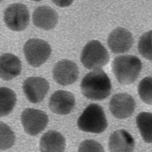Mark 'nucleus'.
Segmentation results:
<instances>
[{
    "mask_svg": "<svg viewBox=\"0 0 152 152\" xmlns=\"http://www.w3.org/2000/svg\"><path fill=\"white\" fill-rule=\"evenodd\" d=\"M81 91L86 97L93 100L104 99L111 91L109 77L101 69L94 70L84 77L81 84Z\"/></svg>",
    "mask_w": 152,
    "mask_h": 152,
    "instance_id": "nucleus-1",
    "label": "nucleus"
},
{
    "mask_svg": "<svg viewBox=\"0 0 152 152\" xmlns=\"http://www.w3.org/2000/svg\"><path fill=\"white\" fill-rule=\"evenodd\" d=\"M140 59L136 56L126 55L120 56L113 61V73L119 83L123 85L132 84L136 80L142 68Z\"/></svg>",
    "mask_w": 152,
    "mask_h": 152,
    "instance_id": "nucleus-2",
    "label": "nucleus"
},
{
    "mask_svg": "<svg viewBox=\"0 0 152 152\" xmlns=\"http://www.w3.org/2000/svg\"><path fill=\"white\" fill-rule=\"evenodd\" d=\"M79 129L84 132L99 134L105 130L108 126L104 111L97 104L88 105L78 120Z\"/></svg>",
    "mask_w": 152,
    "mask_h": 152,
    "instance_id": "nucleus-3",
    "label": "nucleus"
},
{
    "mask_svg": "<svg viewBox=\"0 0 152 152\" xmlns=\"http://www.w3.org/2000/svg\"><path fill=\"white\" fill-rule=\"evenodd\" d=\"M80 60L85 68L94 70L101 69L107 64L110 56L107 49L99 41L93 40L84 48Z\"/></svg>",
    "mask_w": 152,
    "mask_h": 152,
    "instance_id": "nucleus-4",
    "label": "nucleus"
},
{
    "mask_svg": "<svg viewBox=\"0 0 152 152\" xmlns=\"http://www.w3.org/2000/svg\"><path fill=\"white\" fill-rule=\"evenodd\" d=\"M23 51L28 64L33 67H37L46 62L51 54V49L46 41L31 39L25 44Z\"/></svg>",
    "mask_w": 152,
    "mask_h": 152,
    "instance_id": "nucleus-5",
    "label": "nucleus"
},
{
    "mask_svg": "<svg viewBox=\"0 0 152 152\" xmlns=\"http://www.w3.org/2000/svg\"><path fill=\"white\" fill-rule=\"evenodd\" d=\"M4 19L10 29L16 31H22L25 29L29 23V12L23 4H12L6 9L4 13Z\"/></svg>",
    "mask_w": 152,
    "mask_h": 152,
    "instance_id": "nucleus-6",
    "label": "nucleus"
},
{
    "mask_svg": "<svg viewBox=\"0 0 152 152\" xmlns=\"http://www.w3.org/2000/svg\"><path fill=\"white\" fill-rule=\"evenodd\" d=\"M22 123L25 132L35 136L42 132L47 126L48 118L47 114L42 110L27 108L22 112Z\"/></svg>",
    "mask_w": 152,
    "mask_h": 152,
    "instance_id": "nucleus-7",
    "label": "nucleus"
},
{
    "mask_svg": "<svg viewBox=\"0 0 152 152\" xmlns=\"http://www.w3.org/2000/svg\"><path fill=\"white\" fill-rule=\"evenodd\" d=\"M23 88L27 99L32 103L42 102L48 91L49 84L44 78L32 77L24 81Z\"/></svg>",
    "mask_w": 152,
    "mask_h": 152,
    "instance_id": "nucleus-8",
    "label": "nucleus"
},
{
    "mask_svg": "<svg viewBox=\"0 0 152 152\" xmlns=\"http://www.w3.org/2000/svg\"><path fill=\"white\" fill-rule=\"evenodd\" d=\"M79 75L78 68L73 61L67 60L60 61L53 70V77L57 83L67 86L77 80Z\"/></svg>",
    "mask_w": 152,
    "mask_h": 152,
    "instance_id": "nucleus-9",
    "label": "nucleus"
},
{
    "mask_svg": "<svg viewBox=\"0 0 152 152\" xmlns=\"http://www.w3.org/2000/svg\"><path fill=\"white\" fill-rule=\"evenodd\" d=\"M135 107L134 100L129 94L126 93L115 94L109 104L110 111L116 118L124 119L130 116Z\"/></svg>",
    "mask_w": 152,
    "mask_h": 152,
    "instance_id": "nucleus-10",
    "label": "nucleus"
},
{
    "mask_svg": "<svg viewBox=\"0 0 152 152\" xmlns=\"http://www.w3.org/2000/svg\"><path fill=\"white\" fill-rule=\"evenodd\" d=\"M134 39L132 33L121 27L111 32L108 39V44L111 51L115 54H121L129 51L132 47Z\"/></svg>",
    "mask_w": 152,
    "mask_h": 152,
    "instance_id": "nucleus-11",
    "label": "nucleus"
},
{
    "mask_svg": "<svg viewBox=\"0 0 152 152\" xmlns=\"http://www.w3.org/2000/svg\"><path fill=\"white\" fill-rule=\"evenodd\" d=\"M75 105V98L73 94L64 90H59L53 94L49 102V108L52 112L61 115L70 113Z\"/></svg>",
    "mask_w": 152,
    "mask_h": 152,
    "instance_id": "nucleus-12",
    "label": "nucleus"
},
{
    "mask_svg": "<svg viewBox=\"0 0 152 152\" xmlns=\"http://www.w3.org/2000/svg\"><path fill=\"white\" fill-rule=\"evenodd\" d=\"M108 147L110 152H133L135 141L132 135L126 130H118L111 135Z\"/></svg>",
    "mask_w": 152,
    "mask_h": 152,
    "instance_id": "nucleus-13",
    "label": "nucleus"
},
{
    "mask_svg": "<svg viewBox=\"0 0 152 152\" xmlns=\"http://www.w3.org/2000/svg\"><path fill=\"white\" fill-rule=\"evenodd\" d=\"M21 61L17 56L10 53L0 56V78L10 81L18 76L21 72Z\"/></svg>",
    "mask_w": 152,
    "mask_h": 152,
    "instance_id": "nucleus-14",
    "label": "nucleus"
},
{
    "mask_svg": "<svg viewBox=\"0 0 152 152\" xmlns=\"http://www.w3.org/2000/svg\"><path fill=\"white\" fill-rule=\"evenodd\" d=\"M33 22L35 25L44 30L53 29L58 22V15L51 7L42 6L37 8L32 15Z\"/></svg>",
    "mask_w": 152,
    "mask_h": 152,
    "instance_id": "nucleus-15",
    "label": "nucleus"
},
{
    "mask_svg": "<svg viewBox=\"0 0 152 152\" xmlns=\"http://www.w3.org/2000/svg\"><path fill=\"white\" fill-rule=\"evenodd\" d=\"M65 146L64 137L55 130L47 131L40 140L39 147L41 152H64Z\"/></svg>",
    "mask_w": 152,
    "mask_h": 152,
    "instance_id": "nucleus-16",
    "label": "nucleus"
},
{
    "mask_svg": "<svg viewBox=\"0 0 152 152\" xmlns=\"http://www.w3.org/2000/svg\"><path fill=\"white\" fill-rule=\"evenodd\" d=\"M16 101V94L13 90L7 87H0V117L10 113Z\"/></svg>",
    "mask_w": 152,
    "mask_h": 152,
    "instance_id": "nucleus-17",
    "label": "nucleus"
},
{
    "mask_svg": "<svg viewBox=\"0 0 152 152\" xmlns=\"http://www.w3.org/2000/svg\"><path fill=\"white\" fill-rule=\"evenodd\" d=\"M136 122L143 140L147 143H151L152 114L148 112L140 113L136 118Z\"/></svg>",
    "mask_w": 152,
    "mask_h": 152,
    "instance_id": "nucleus-18",
    "label": "nucleus"
},
{
    "mask_svg": "<svg viewBox=\"0 0 152 152\" xmlns=\"http://www.w3.org/2000/svg\"><path fill=\"white\" fill-rule=\"evenodd\" d=\"M15 133L5 123L0 121V150L9 149L15 143Z\"/></svg>",
    "mask_w": 152,
    "mask_h": 152,
    "instance_id": "nucleus-19",
    "label": "nucleus"
},
{
    "mask_svg": "<svg viewBox=\"0 0 152 152\" xmlns=\"http://www.w3.org/2000/svg\"><path fill=\"white\" fill-rule=\"evenodd\" d=\"M152 30L143 34L140 39L138 50L140 54L146 59L150 61L152 58Z\"/></svg>",
    "mask_w": 152,
    "mask_h": 152,
    "instance_id": "nucleus-20",
    "label": "nucleus"
},
{
    "mask_svg": "<svg viewBox=\"0 0 152 152\" xmlns=\"http://www.w3.org/2000/svg\"><path fill=\"white\" fill-rule=\"evenodd\" d=\"M139 95L142 100L147 104L152 105V77H146L139 84Z\"/></svg>",
    "mask_w": 152,
    "mask_h": 152,
    "instance_id": "nucleus-21",
    "label": "nucleus"
},
{
    "mask_svg": "<svg viewBox=\"0 0 152 152\" xmlns=\"http://www.w3.org/2000/svg\"><path fill=\"white\" fill-rule=\"evenodd\" d=\"M78 152H105L99 143L93 140H86L82 142L79 148Z\"/></svg>",
    "mask_w": 152,
    "mask_h": 152,
    "instance_id": "nucleus-22",
    "label": "nucleus"
}]
</instances>
